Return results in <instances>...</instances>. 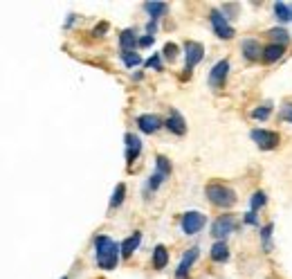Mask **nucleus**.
Returning <instances> with one entry per match:
<instances>
[{
    "label": "nucleus",
    "instance_id": "f257e3e1",
    "mask_svg": "<svg viewBox=\"0 0 292 279\" xmlns=\"http://www.w3.org/2000/svg\"><path fill=\"white\" fill-rule=\"evenodd\" d=\"M95 255H97V264L103 270H113L117 268V259H119V245L115 243L111 236H97L95 239Z\"/></svg>",
    "mask_w": 292,
    "mask_h": 279
},
{
    "label": "nucleus",
    "instance_id": "f03ea898",
    "mask_svg": "<svg viewBox=\"0 0 292 279\" xmlns=\"http://www.w3.org/2000/svg\"><path fill=\"white\" fill-rule=\"evenodd\" d=\"M205 194H207V198H209V203L211 205H216V207H223V209H227V207H234L236 205V192L234 189H229L225 185H216V182H211V185H207L205 187Z\"/></svg>",
    "mask_w": 292,
    "mask_h": 279
},
{
    "label": "nucleus",
    "instance_id": "7ed1b4c3",
    "mask_svg": "<svg viewBox=\"0 0 292 279\" xmlns=\"http://www.w3.org/2000/svg\"><path fill=\"white\" fill-rule=\"evenodd\" d=\"M205 223H207V216L202 212H187L185 216H182L180 221V228H182V232L185 234H198L202 228H205Z\"/></svg>",
    "mask_w": 292,
    "mask_h": 279
},
{
    "label": "nucleus",
    "instance_id": "20e7f679",
    "mask_svg": "<svg viewBox=\"0 0 292 279\" xmlns=\"http://www.w3.org/2000/svg\"><path fill=\"white\" fill-rule=\"evenodd\" d=\"M234 230H236V219H234L232 214H223V216H218L216 221H213V225H211V234L216 236L218 241L227 239Z\"/></svg>",
    "mask_w": 292,
    "mask_h": 279
},
{
    "label": "nucleus",
    "instance_id": "39448f33",
    "mask_svg": "<svg viewBox=\"0 0 292 279\" xmlns=\"http://www.w3.org/2000/svg\"><path fill=\"white\" fill-rule=\"evenodd\" d=\"M252 140L257 142V146L259 149H263V151H272L279 146V133H274V131H265V129H254L252 131Z\"/></svg>",
    "mask_w": 292,
    "mask_h": 279
},
{
    "label": "nucleus",
    "instance_id": "423d86ee",
    "mask_svg": "<svg viewBox=\"0 0 292 279\" xmlns=\"http://www.w3.org/2000/svg\"><path fill=\"white\" fill-rule=\"evenodd\" d=\"M209 20H211V27H213V32H216L218 39H232L234 36V27L227 23V18L218 12V9H213V12L209 14Z\"/></svg>",
    "mask_w": 292,
    "mask_h": 279
},
{
    "label": "nucleus",
    "instance_id": "0eeeda50",
    "mask_svg": "<svg viewBox=\"0 0 292 279\" xmlns=\"http://www.w3.org/2000/svg\"><path fill=\"white\" fill-rule=\"evenodd\" d=\"M202 56H205V47L200 43H196V41H187L185 43V59H187V72H191L198 63L202 61Z\"/></svg>",
    "mask_w": 292,
    "mask_h": 279
},
{
    "label": "nucleus",
    "instance_id": "6e6552de",
    "mask_svg": "<svg viewBox=\"0 0 292 279\" xmlns=\"http://www.w3.org/2000/svg\"><path fill=\"white\" fill-rule=\"evenodd\" d=\"M198 255H200V248H196V245L185 252V257H182V261H180V266H178V270H175V279H187V275H189V270H191V266L196 264Z\"/></svg>",
    "mask_w": 292,
    "mask_h": 279
},
{
    "label": "nucleus",
    "instance_id": "1a4fd4ad",
    "mask_svg": "<svg viewBox=\"0 0 292 279\" xmlns=\"http://www.w3.org/2000/svg\"><path fill=\"white\" fill-rule=\"evenodd\" d=\"M227 72H229V61L227 59L218 61L209 72V86L211 88H223V83H225V79H227Z\"/></svg>",
    "mask_w": 292,
    "mask_h": 279
},
{
    "label": "nucleus",
    "instance_id": "9d476101",
    "mask_svg": "<svg viewBox=\"0 0 292 279\" xmlns=\"http://www.w3.org/2000/svg\"><path fill=\"white\" fill-rule=\"evenodd\" d=\"M243 56H245L247 61H259V59H263V47H261L259 41L245 39V41H243Z\"/></svg>",
    "mask_w": 292,
    "mask_h": 279
},
{
    "label": "nucleus",
    "instance_id": "9b49d317",
    "mask_svg": "<svg viewBox=\"0 0 292 279\" xmlns=\"http://www.w3.org/2000/svg\"><path fill=\"white\" fill-rule=\"evenodd\" d=\"M164 126L173 135H185L187 133V122H185V117H182L178 110H171V115H169V119H166Z\"/></svg>",
    "mask_w": 292,
    "mask_h": 279
},
{
    "label": "nucleus",
    "instance_id": "f8f14e48",
    "mask_svg": "<svg viewBox=\"0 0 292 279\" xmlns=\"http://www.w3.org/2000/svg\"><path fill=\"white\" fill-rule=\"evenodd\" d=\"M139 153H142V140H139L137 135L128 133L126 135V160H128V165H133Z\"/></svg>",
    "mask_w": 292,
    "mask_h": 279
},
{
    "label": "nucleus",
    "instance_id": "ddd939ff",
    "mask_svg": "<svg viewBox=\"0 0 292 279\" xmlns=\"http://www.w3.org/2000/svg\"><path fill=\"white\" fill-rule=\"evenodd\" d=\"M137 126L142 133H155V131H160V126H162V122H160L158 115H139L137 117Z\"/></svg>",
    "mask_w": 292,
    "mask_h": 279
},
{
    "label": "nucleus",
    "instance_id": "4468645a",
    "mask_svg": "<svg viewBox=\"0 0 292 279\" xmlns=\"http://www.w3.org/2000/svg\"><path fill=\"white\" fill-rule=\"evenodd\" d=\"M137 45H139V41L133 29H124L122 34H119V47H122V52H135Z\"/></svg>",
    "mask_w": 292,
    "mask_h": 279
},
{
    "label": "nucleus",
    "instance_id": "2eb2a0df",
    "mask_svg": "<svg viewBox=\"0 0 292 279\" xmlns=\"http://www.w3.org/2000/svg\"><path fill=\"white\" fill-rule=\"evenodd\" d=\"M139 241H142V232H135L133 236H128L126 241H122V245H119V250H122V257H128L133 255L135 250H137V245H139Z\"/></svg>",
    "mask_w": 292,
    "mask_h": 279
},
{
    "label": "nucleus",
    "instance_id": "dca6fc26",
    "mask_svg": "<svg viewBox=\"0 0 292 279\" xmlns=\"http://www.w3.org/2000/svg\"><path fill=\"white\" fill-rule=\"evenodd\" d=\"M211 259L216 261V264H225L229 259V248L225 241H216V243L211 245Z\"/></svg>",
    "mask_w": 292,
    "mask_h": 279
},
{
    "label": "nucleus",
    "instance_id": "f3484780",
    "mask_svg": "<svg viewBox=\"0 0 292 279\" xmlns=\"http://www.w3.org/2000/svg\"><path fill=\"white\" fill-rule=\"evenodd\" d=\"M283 56V45H276V43H270L263 47V61L265 63H276Z\"/></svg>",
    "mask_w": 292,
    "mask_h": 279
},
{
    "label": "nucleus",
    "instance_id": "a211bd4d",
    "mask_svg": "<svg viewBox=\"0 0 292 279\" xmlns=\"http://www.w3.org/2000/svg\"><path fill=\"white\" fill-rule=\"evenodd\" d=\"M169 264V250L164 248V245H158V248L153 250V266L158 268V270H162Z\"/></svg>",
    "mask_w": 292,
    "mask_h": 279
},
{
    "label": "nucleus",
    "instance_id": "6ab92c4d",
    "mask_svg": "<svg viewBox=\"0 0 292 279\" xmlns=\"http://www.w3.org/2000/svg\"><path fill=\"white\" fill-rule=\"evenodd\" d=\"M144 9L151 14V20H158V18H162V16L166 14V3H146L144 5Z\"/></svg>",
    "mask_w": 292,
    "mask_h": 279
},
{
    "label": "nucleus",
    "instance_id": "aec40b11",
    "mask_svg": "<svg viewBox=\"0 0 292 279\" xmlns=\"http://www.w3.org/2000/svg\"><path fill=\"white\" fill-rule=\"evenodd\" d=\"M274 14L276 18L281 20V23H288V20H292V7L285 3H276L274 5Z\"/></svg>",
    "mask_w": 292,
    "mask_h": 279
},
{
    "label": "nucleus",
    "instance_id": "412c9836",
    "mask_svg": "<svg viewBox=\"0 0 292 279\" xmlns=\"http://www.w3.org/2000/svg\"><path fill=\"white\" fill-rule=\"evenodd\" d=\"M272 230H274L272 223H268L265 228H261V243H263V250L265 252L272 250Z\"/></svg>",
    "mask_w": 292,
    "mask_h": 279
},
{
    "label": "nucleus",
    "instance_id": "4be33fe9",
    "mask_svg": "<svg viewBox=\"0 0 292 279\" xmlns=\"http://www.w3.org/2000/svg\"><path fill=\"white\" fill-rule=\"evenodd\" d=\"M124 196H126V185L124 182H119L117 187H115V192H113V198H111V207H119V205L124 203Z\"/></svg>",
    "mask_w": 292,
    "mask_h": 279
},
{
    "label": "nucleus",
    "instance_id": "5701e85b",
    "mask_svg": "<svg viewBox=\"0 0 292 279\" xmlns=\"http://www.w3.org/2000/svg\"><path fill=\"white\" fill-rule=\"evenodd\" d=\"M268 34H270V39L276 41V45H285V43L290 41V34H288V32H285L283 27H274V29H270Z\"/></svg>",
    "mask_w": 292,
    "mask_h": 279
},
{
    "label": "nucleus",
    "instance_id": "b1692460",
    "mask_svg": "<svg viewBox=\"0 0 292 279\" xmlns=\"http://www.w3.org/2000/svg\"><path fill=\"white\" fill-rule=\"evenodd\" d=\"M122 61L126 68H135L142 63V56H139L137 52H122Z\"/></svg>",
    "mask_w": 292,
    "mask_h": 279
},
{
    "label": "nucleus",
    "instance_id": "393cba45",
    "mask_svg": "<svg viewBox=\"0 0 292 279\" xmlns=\"http://www.w3.org/2000/svg\"><path fill=\"white\" fill-rule=\"evenodd\" d=\"M265 203H268V196H265V192H257L252 198H249V207H252V212L261 209Z\"/></svg>",
    "mask_w": 292,
    "mask_h": 279
},
{
    "label": "nucleus",
    "instance_id": "a878e982",
    "mask_svg": "<svg viewBox=\"0 0 292 279\" xmlns=\"http://www.w3.org/2000/svg\"><path fill=\"white\" fill-rule=\"evenodd\" d=\"M155 165H158V171L162 173V176L169 178V173H171V162H169V158L158 156V158H155Z\"/></svg>",
    "mask_w": 292,
    "mask_h": 279
},
{
    "label": "nucleus",
    "instance_id": "bb28decb",
    "mask_svg": "<svg viewBox=\"0 0 292 279\" xmlns=\"http://www.w3.org/2000/svg\"><path fill=\"white\" fill-rule=\"evenodd\" d=\"M164 178H166V176H162V173H160V171H155L153 176L149 178V189H151V192H155V189H158L160 185H162V182H164Z\"/></svg>",
    "mask_w": 292,
    "mask_h": 279
},
{
    "label": "nucleus",
    "instance_id": "cd10ccee",
    "mask_svg": "<svg viewBox=\"0 0 292 279\" xmlns=\"http://www.w3.org/2000/svg\"><path fill=\"white\" fill-rule=\"evenodd\" d=\"M164 59H169V61L178 59V45H175V43H166L164 45Z\"/></svg>",
    "mask_w": 292,
    "mask_h": 279
},
{
    "label": "nucleus",
    "instance_id": "c85d7f7f",
    "mask_svg": "<svg viewBox=\"0 0 292 279\" xmlns=\"http://www.w3.org/2000/svg\"><path fill=\"white\" fill-rule=\"evenodd\" d=\"M270 113H272V106H263V108L252 110V117H254V119H268Z\"/></svg>",
    "mask_w": 292,
    "mask_h": 279
},
{
    "label": "nucleus",
    "instance_id": "c756f323",
    "mask_svg": "<svg viewBox=\"0 0 292 279\" xmlns=\"http://www.w3.org/2000/svg\"><path fill=\"white\" fill-rule=\"evenodd\" d=\"M146 66L149 68H155V70H162V59H160V54H153L149 61H146Z\"/></svg>",
    "mask_w": 292,
    "mask_h": 279
},
{
    "label": "nucleus",
    "instance_id": "7c9ffc66",
    "mask_svg": "<svg viewBox=\"0 0 292 279\" xmlns=\"http://www.w3.org/2000/svg\"><path fill=\"white\" fill-rule=\"evenodd\" d=\"M281 119H285V122H292V104H285L283 113H281Z\"/></svg>",
    "mask_w": 292,
    "mask_h": 279
},
{
    "label": "nucleus",
    "instance_id": "2f4dec72",
    "mask_svg": "<svg viewBox=\"0 0 292 279\" xmlns=\"http://www.w3.org/2000/svg\"><path fill=\"white\" fill-rule=\"evenodd\" d=\"M245 223H247V225H259L257 212H247V214H245Z\"/></svg>",
    "mask_w": 292,
    "mask_h": 279
},
{
    "label": "nucleus",
    "instance_id": "473e14b6",
    "mask_svg": "<svg viewBox=\"0 0 292 279\" xmlns=\"http://www.w3.org/2000/svg\"><path fill=\"white\" fill-rule=\"evenodd\" d=\"M139 45H142V47H149V45H153V36H151V34L142 36V39H139Z\"/></svg>",
    "mask_w": 292,
    "mask_h": 279
},
{
    "label": "nucleus",
    "instance_id": "72a5a7b5",
    "mask_svg": "<svg viewBox=\"0 0 292 279\" xmlns=\"http://www.w3.org/2000/svg\"><path fill=\"white\" fill-rule=\"evenodd\" d=\"M108 29V23H101V25H97L95 27V36H103V32Z\"/></svg>",
    "mask_w": 292,
    "mask_h": 279
},
{
    "label": "nucleus",
    "instance_id": "f704fd0d",
    "mask_svg": "<svg viewBox=\"0 0 292 279\" xmlns=\"http://www.w3.org/2000/svg\"><path fill=\"white\" fill-rule=\"evenodd\" d=\"M146 29H149V34H151V36H153V32H155V29H158V20H151V23H149V25H146Z\"/></svg>",
    "mask_w": 292,
    "mask_h": 279
},
{
    "label": "nucleus",
    "instance_id": "c9c22d12",
    "mask_svg": "<svg viewBox=\"0 0 292 279\" xmlns=\"http://www.w3.org/2000/svg\"><path fill=\"white\" fill-rule=\"evenodd\" d=\"M63 279H67V277H63Z\"/></svg>",
    "mask_w": 292,
    "mask_h": 279
}]
</instances>
